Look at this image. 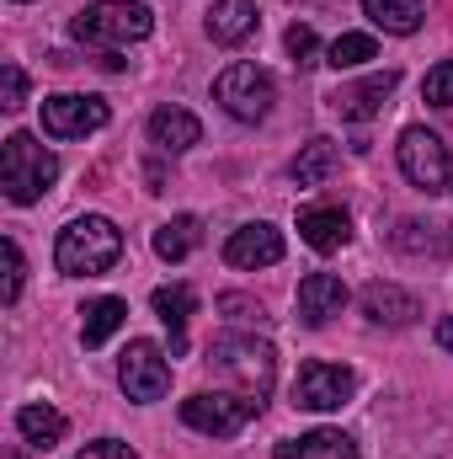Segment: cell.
I'll return each instance as SVG.
<instances>
[{
    "label": "cell",
    "instance_id": "cell-1",
    "mask_svg": "<svg viewBox=\"0 0 453 459\" xmlns=\"http://www.w3.org/2000/svg\"><path fill=\"white\" fill-rule=\"evenodd\" d=\"M117 256H123V230L107 214H81L54 240V267L64 278H97V273L113 267Z\"/></svg>",
    "mask_w": 453,
    "mask_h": 459
},
{
    "label": "cell",
    "instance_id": "cell-2",
    "mask_svg": "<svg viewBox=\"0 0 453 459\" xmlns=\"http://www.w3.org/2000/svg\"><path fill=\"white\" fill-rule=\"evenodd\" d=\"M59 182V155L48 150V144H38L32 134H11L5 144H0V187H5V198L11 204H38L48 187Z\"/></svg>",
    "mask_w": 453,
    "mask_h": 459
},
{
    "label": "cell",
    "instance_id": "cell-3",
    "mask_svg": "<svg viewBox=\"0 0 453 459\" xmlns=\"http://www.w3.org/2000/svg\"><path fill=\"white\" fill-rule=\"evenodd\" d=\"M209 363L225 379H235L240 395H251V401L267 406L272 379H278V352H272V342H256V332H229V337H219V342L209 347Z\"/></svg>",
    "mask_w": 453,
    "mask_h": 459
},
{
    "label": "cell",
    "instance_id": "cell-4",
    "mask_svg": "<svg viewBox=\"0 0 453 459\" xmlns=\"http://www.w3.org/2000/svg\"><path fill=\"white\" fill-rule=\"evenodd\" d=\"M150 27H155V16H150V5H139V0H91V5L75 11V22H70V32H75L81 43L107 48V54L139 43V38H150Z\"/></svg>",
    "mask_w": 453,
    "mask_h": 459
},
{
    "label": "cell",
    "instance_id": "cell-5",
    "mask_svg": "<svg viewBox=\"0 0 453 459\" xmlns=\"http://www.w3.org/2000/svg\"><path fill=\"white\" fill-rule=\"evenodd\" d=\"M214 102L225 108L235 123H261L278 102V81L261 65H229L225 75L214 81Z\"/></svg>",
    "mask_w": 453,
    "mask_h": 459
},
{
    "label": "cell",
    "instance_id": "cell-6",
    "mask_svg": "<svg viewBox=\"0 0 453 459\" xmlns=\"http://www.w3.org/2000/svg\"><path fill=\"white\" fill-rule=\"evenodd\" d=\"M395 155H400L406 182H411V187H422L427 198H432V193H443V187L453 182V155H449V144H443L432 128H406V134H400V144H395Z\"/></svg>",
    "mask_w": 453,
    "mask_h": 459
},
{
    "label": "cell",
    "instance_id": "cell-7",
    "mask_svg": "<svg viewBox=\"0 0 453 459\" xmlns=\"http://www.w3.org/2000/svg\"><path fill=\"white\" fill-rule=\"evenodd\" d=\"M251 417H261V401H251V395H229V390H203V395H187L182 401V422L187 428H198V433H209V438H235Z\"/></svg>",
    "mask_w": 453,
    "mask_h": 459
},
{
    "label": "cell",
    "instance_id": "cell-8",
    "mask_svg": "<svg viewBox=\"0 0 453 459\" xmlns=\"http://www.w3.org/2000/svg\"><path fill=\"white\" fill-rule=\"evenodd\" d=\"M117 385H123V395L128 401H139V406H150V401H160L166 390H171V363H166V352L155 342H128L123 347V358H117Z\"/></svg>",
    "mask_w": 453,
    "mask_h": 459
},
{
    "label": "cell",
    "instance_id": "cell-9",
    "mask_svg": "<svg viewBox=\"0 0 453 459\" xmlns=\"http://www.w3.org/2000/svg\"><path fill=\"white\" fill-rule=\"evenodd\" d=\"M352 390H357L352 368L315 358V363H304L299 379H294V406H304V411H337V406L352 401Z\"/></svg>",
    "mask_w": 453,
    "mask_h": 459
},
{
    "label": "cell",
    "instance_id": "cell-10",
    "mask_svg": "<svg viewBox=\"0 0 453 459\" xmlns=\"http://www.w3.org/2000/svg\"><path fill=\"white\" fill-rule=\"evenodd\" d=\"M107 102L102 97H43V134L54 139H86L97 128H107Z\"/></svg>",
    "mask_w": 453,
    "mask_h": 459
},
{
    "label": "cell",
    "instance_id": "cell-11",
    "mask_svg": "<svg viewBox=\"0 0 453 459\" xmlns=\"http://www.w3.org/2000/svg\"><path fill=\"white\" fill-rule=\"evenodd\" d=\"M225 262H229V267H245V273L283 262V230H272V225H240L225 240Z\"/></svg>",
    "mask_w": 453,
    "mask_h": 459
},
{
    "label": "cell",
    "instance_id": "cell-12",
    "mask_svg": "<svg viewBox=\"0 0 453 459\" xmlns=\"http://www.w3.org/2000/svg\"><path fill=\"white\" fill-rule=\"evenodd\" d=\"M395 86H400V75H395V70L368 75V81H357V86H341L337 97H331V108H337L346 123H368V117H373L384 102H389V97H395Z\"/></svg>",
    "mask_w": 453,
    "mask_h": 459
},
{
    "label": "cell",
    "instance_id": "cell-13",
    "mask_svg": "<svg viewBox=\"0 0 453 459\" xmlns=\"http://www.w3.org/2000/svg\"><path fill=\"white\" fill-rule=\"evenodd\" d=\"M299 321L304 326H326L331 316H341L346 310V283L341 278H331V273H310L304 283H299Z\"/></svg>",
    "mask_w": 453,
    "mask_h": 459
},
{
    "label": "cell",
    "instance_id": "cell-14",
    "mask_svg": "<svg viewBox=\"0 0 453 459\" xmlns=\"http://www.w3.org/2000/svg\"><path fill=\"white\" fill-rule=\"evenodd\" d=\"M363 316H368L373 326H411V321L422 316V299L406 294L400 283H368V289H363Z\"/></svg>",
    "mask_w": 453,
    "mask_h": 459
},
{
    "label": "cell",
    "instance_id": "cell-15",
    "mask_svg": "<svg viewBox=\"0 0 453 459\" xmlns=\"http://www.w3.org/2000/svg\"><path fill=\"white\" fill-rule=\"evenodd\" d=\"M198 139H203V123L187 113V108H155L150 113V144L160 155H187Z\"/></svg>",
    "mask_w": 453,
    "mask_h": 459
},
{
    "label": "cell",
    "instance_id": "cell-16",
    "mask_svg": "<svg viewBox=\"0 0 453 459\" xmlns=\"http://www.w3.org/2000/svg\"><path fill=\"white\" fill-rule=\"evenodd\" d=\"M256 27H261L256 0H214V5H209V38L225 43V48H240Z\"/></svg>",
    "mask_w": 453,
    "mask_h": 459
},
{
    "label": "cell",
    "instance_id": "cell-17",
    "mask_svg": "<svg viewBox=\"0 0 453 459\" xmlns=\"http://www.w3.org/2000/svg\"><path fill=\"white\" fill-rule=\"evenodd\" d=\"M155 316L171 326V358H182V347H187V321H192V310H198V294L187 289V283H166V289H155Z\"/></svg>",
    "mask_w": 453,
    "mask_h": 459
},
{
    "label": "cell",
    "instance_id": "cell-18",
    "mask_svg": "<svg viewBox=\"0 0 453 459\" xmlns=\"http://www.w3.org/2000/svg\"><path fill=\"white\" fill-rule=\"evenodd\" d=\"M272 459H357V444L337 433V428H315V433H304V438H288V444H278Z\"/></svg>",
    "mask_w": 453,
    "mask_h": 459
},
{
    "label": "cell",
    "instance_id": "cell-19",
    "mask_svg": "<svg viewBox=\"0 0 453 459\" xmlns=\"http://www.w3.org/2000/svg\"><path fill=\"white\" fill-rule=\"evenodd\" d=\"M299 240L310 251H341L352 240V220L341 209H304L299 214Z\"/></svg>",
    "mask_w": 453,
    "mask_h": 459
},
{
    "label": "cell",
    "instance_id": "cell-20",
    "mask_svg": "<svg viewBox=\"0 0 453 459\" xmlns=\"http://www.w3.org/2000/svg\"><path fill=\"white\" fill-rule=\"evenodd\" d=\"M16 433H21L32 449H54V444L70 433V422H64V411H54V406H21V411H16Z\"/></svg>",
    "mask_w": 453,
    "mask_h": 459
},
{
    "label": "cell",
    "instance_id": "cell-21",
    "mask_svg": "<svg viewBox=\"0 0 453 459\" xmlns=\"http://www.w3.org/2000/svg\"><path fill=\"white\" fill-rule=\"evenodd\" d=\"M337 160H341V150L331 144V139H310L299 155H294V166H288V177L299 182V187H321L331 171H337Z\"/></svg>",
    "mask_w": 453,
    "mask_h": 459
},
{
    "label": "cell",
    "instance_id": "cell-22",
    "mask_svg": "<svg viewBox=\"0 0 453 459\" xmlns=\"http://www.w3.org/2000/svg\"><path fill=\"white\" fill-rule=\"evenodd\" d=\"M81 316H86V321H81V347H102L117 326L128 321V305H123V299H113V294H102V299H91Z\"/></svg>",
    "mask_w": 453,
    "mask_h": 459
},
{
    "label": "cell",
    "instance_id": "cell-23",
    "mask_svg": "<svg viewBox=\"0 0 453 459\" xmlns=\"http://www.w3.org/2000/svg\"><path fill=\"white\" fill-rule=\"evenodd\" d=\"M363 11L373 27H384L395 38H411L422 27V0H363Z\"/></svg>",
    "mask_w": 453,
    "mask_h": 459
},
{
    "label": "cell",
    "instance_id": "cell-24",
    "mask_svg": "<svg viewBox=\"0 0 453 459\" xmlns=\"http://www.w3.org/2000/svg\"><path fill=\"white\" fill-rule=\"evenodd\" d=\"M198 240H203L198 214H176V220H166V225L155 230V256H160V262H182Z\"/></svg>",
    "mask_w": 453,
    "mask_h": 459
},
{
    "label": "cell",
    "instance_id": "cell-25",
    "mask_svg": "<svg viewBox=\"0 0 453 459\" xmlns=\"http://www.w3.org/2000/svg\"><path fill=\"white\" fill-rule=\"evenodd\" d=\"M368 59H379V43H373L368 32H341L337 43L326 48V65H331V70H357V65H368Z\"/></svg>",
    "mask_w": 453,
    "mask_h": 459
},
{
    "label": "cell",
    "instance_id": "cell-26",
    "mask_svg": "<svg viewBox=\"0 0 453 459\" xmlns=\"http://www.w3.org/2000/svg\"><path fill=\"white\" fill-rule=\"evenodd\" d=\"M395 246L400 251H416V256H443L449 251V235H438V225H422V220H400V230H395Z\"/></svg>",
    "mask_w": 453,
    "mask_h": 459
},
{
    "label": "cell",
    "instance_id": "cell-27",
    "mask_svg": "<svg viewBox=\"0 0 453 459\" xmlns=\"http://www.w3.org/2000/svg\"><path fill=\"white\" fill-rule=\"evenodd\" d=\"M283 43H288V54H294V65H299V70H310V65H321V38H315V27H304V22H294Z\"/></svg>",
    "mask_w": 453,
    "mask_h": 459
},
{
    "label": "cell",
    "instance_id": "cell-28",
    "mask_svg": "<svg viewBox=\"0 0 453 459\" xmlns=\"http://www.w3.org/2000/svg\"><path fill=\"white\" fill-rule=\"evenodd\" d=\"M422 97H427L432 108H453V59H443V65H432V70H427Z\"/></svg>",
    "mask_w": 453,
    "mask_h": 459
},
{
    "label": "cell",
    "instance_id": "cell-29",
    "mask_svg": "<svg viewBox=\"0 0 453 459\" xmlns=\"http://www.w3.org/2000/svg\"><path fill=\"white\" fill-rule=\"evenodd\" d=\"M219 310H225L235 326H267V310L256 299H245V294H219Z\"/></svg>",
    "mask_w": 453,
    "mask_h": 459
},
{
    "label": "cell",
    "instance_id": "cell-30",
    "mask_svg": "<svg viewBox=\"0 0 453 459\" xmlns=\"http://www.w3.org/2000/svg\"><path fill=\"white\" fill-rule=\"evenodd\" d=\"M21 278H27L21 246H16V240H5V289H0V299H5V305H16V299H21Z\"/></svg>",
    "mask_w": 453,
    "mask_h": 459
},
{
    "label": "cell",
    "instance_id": "cell-31",
    "mask_svg": "<svg viewBox=\"0 0 453 459\" xmlns=\"http://www.w3.org/2000/svg\"><path fill=\"white\" fill-rule=\"evenodd\" d=\"M21 102H27V75H21L16 65H5V97H0V108H5V113H16Z\"/></svg>",
    "mask_w": 453,
    "mask_h": 459
},
{
    "label": "cell",
    "instance_id": "cell-32",
    "mask_svg": "<svg viewBox=\"0 0 453 459\" xmlns=\"http://www.w3.org/2000/svg\"><path fill=\"white\" fill-rule=\"evenodd\" d=\"M75 459H139V455L128 444H117V438H97V444H86Z\"/></svg>",
    "mask_w": 453,
    "mask_h": 459
},
{
    "label": "cell",
    "instance_id": "cell-33",
    "mask_svg": "<svg viewBox=\"0 0 453 459\" xmlns=\"http://www.w3.org/2000/svg\"><path fill=\"white\" fill-rule=\"evenodd\" d=\"M438 347H449V352H453V316H449V321H438Z\"/></svg>",
    "mask_w": 453,
    "mask_h": 459
}]
</instances>
